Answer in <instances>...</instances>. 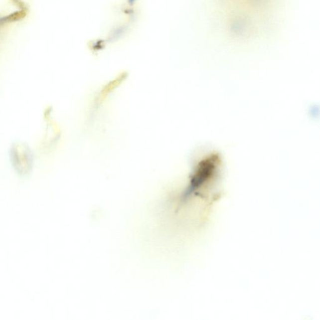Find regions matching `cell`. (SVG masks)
Wrapping results in <instances>:
<instances>
[{"mask_svg":"<svg viewBox=\"0 0 320 320\" xmlns=\"http://www.w3.org/2000/svg\"><path fill=\"white\" fill-rule=\"evenodd\" d=\"M13 151L11 152V159L13 160V163L16 169L18 168L19 164L21 163V168L19 169V173L26 174L29 171L31 167V156L28 148L24 146L15 147L13 149Z\"/></svg>","mask_w":320,"mask_h":320,"instance_id":"cell-1","label":"cell"}]
</instances>
